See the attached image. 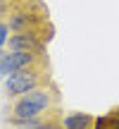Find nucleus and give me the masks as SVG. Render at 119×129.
<instances>
[{
	"instance_id": "1",
	"label": "nucleus",
	"mask_w": 119,
	"mask_h": 129,
	"mask_svg": "<svg viewBox=\"0 0 119 129\" xmlns=\"http://www.w3.org/2000/svg\"><path fill=\"white\" fill-rule=\"evenodd\" d=\"M50 64L48 67H31V69H24V72H17L12 77L5 79V96L10 101L24 96V93L33 91V88L43 86V84L50 81Z\"/></svg>"
},
{
	"instance_id": "2",
	"label": "nucleus",
	"mask_w": 119,
	"mask_h": 129,
	"mask_svg": "<svg viewBox=\"0 0 119 129\" xmlns=\"http://www.w3.org/2000/svg\"><path fill=\"white\" fill-rule=\"evenodd\" d=\"M50 60L43 55H36V53H22V50H7L0 57V72L3 77H12L17 72H24V69L31 67H48Z\"/></svg>"
},
{
	"instance_id": "3",
	"label": "nucleus",
	"mask_w": 119,
	"mask_h": 129,
	"mask_svg": "<svg viewBox=\"0 0 119 129\" xmlns=\"http://www.w3.org/2000/svg\"><path fill=\"white\" fill-rule=\"evenodd\" d=\"M95 117L91 112H81V110H69L60 115V122H62V129H93L95 127Z\"/></svg>"
},
{
	"instance_id": "4",
	"label": "nucleus",
	"mask_w": 119,
	"mask_h": 129,
	"mask_svg": "<svg viewBox=\"0 0 119 129\" xmlns=\"http://www.w3.org/2000/svg\"><path fill=\"white\" fill-rule=\"evenodd\" d=\"M93 129H119V105L110 108L105 115H98Z\"/></svg>"
},
{
	"instance_id": "5",
	"label": "nucleus",
	"mask_w": 119,
	"mask_h": 129,
	"mask_svg": "<svg viewBox=\"0 0 119 129\" xmlns=\"http://www.w3.org/2000/svg\"><path fill=\"white\" fill-rule=\"evenodd\" d=\"M10 24H7V19H0V50H5L7 48V38H10Z\"/></svg>"
},
{
	"instance_id": "6",
	"label": "nucleus",
	"mask_w": 119,
	"mask_h": 129,
	"mask_svg": "<svg viewBox=\"0 0 119 129\" xmlns=\"http://www.w3.org/2000/svg\"><path fill=\"white\" fill-rule=\"evenodd\" d=\"M12 5H14V0H0V19H7L10 17Z\"/></svg>"
},
{
	"instance_id": "7",
	"label": "nucleus",
	"mask_w": 119,
	"mask_h": 129,
	"mask_svg": "<svg viewBox=\"0 0 119 129\" xmlns=\"http://www.w3.org/2000/svg\"><path fill=\"white\" fill-rule=\"evenodd\" d=\"M14 129H17V127H14Z\"/></svg>"
}]
</instances>
